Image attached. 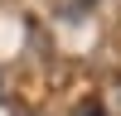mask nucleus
<instances>
[{
	"label": "nucleus",
	"mask_w": 121,
	"mask_h": 116,
	"mask_svg": "<svg viewBox=\"0 0 121 116\" xmlns=\"http://www.w3.org/2000/svg\"><path fill=\"white\" fill-rule=\"evenodd\" d=\"M73 116H107V111H102V106H97V102H82V106H78Z\"/></svg>",
	"instance_id": "1"
}]
</instances>
